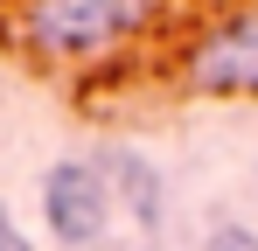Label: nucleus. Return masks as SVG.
I'll list each match as a JSON object with an SVG mask.
<instances>
[{
	"mask_svg": "<svg viewBox=\"0 0 258 251\" xmlns=\"http://www.w3.org/2000/svg\"><path fill=\"white\" fill-rule=\"evenodd\" d=\"M168 0H14L7 42L35 70H98L161 28Z\"/></svg>",
	"mask_w": 258,
	"mask_h": 251,
	"instance_id": "f257e3e1",
	"label": "nucleus"
},
{
	"mask_svg": "<svg viewBox=\"0 0 258 251\" xmlns=\"http://www.w3.org/2000/svg\"><path fill=\"white\" fill-rule=\"evenodd\" d=\"M98 167H105V181H112V203H126L140 230H161V223H168V209H161V203H168V189H161V174H154V161H147V154L112 147Z\"/></svg>",
	"mask_w": 258,
	"mask_h": 251,
	"instance_id": "20e7f679",
	"label": "nucleus"
},
{
	"mask_svg": "<svg viewBox=\"0 0 258 251\" xmlns=\"http://www.w3.org/2000/svg\"><path fill=\"white\" fill-rule=\"evenodd\" d=\"M203 251H258V230H244V223H223V230H210V244Z\"/></svg>",
	"mask_w": 258,
	"mask_h": 251,
	"instance_id": "39448f33",
	"label": "nucleus"
},
{
	"mask_svg": "<svg viewBox=\"0 0 258 251\" xmlns=\"http://www.w3.org/2000/svg\"><path fill=\"white\" fill-rule=\"evenodd\" d=\"M0 251H35V244H28V230L14 223V209H7V203H0Z\"/></svg>",
	"mask_w": 258,
	"mask_h": 251,
	"instance_id": "423d86ee",
	"label": "nucleus"
},
{
	"mask_svg": "<svg viewBox=\"0 0 258 251\" xmlns=\"http://www.w3.org/2000/svg\"><path fill=\"white\" fill-rule=\"evenodd\" d=\"M174 77L188 98H258V0L196 21L174 49Z\"/></svg>",
	"mask_w": 258,
	"mask_h": 251,
	"instance_id": "f03ea898",
	"label": "nucleus"
},
{
	"mask_svg": "<svg viewBox=\"0 0 258 251\" xmlns=\"http://www.w3.org/2000/svg\"><path fill=\"white\" fill-rule=\"evenodd\" d=\"M112 216H119V203H112V181L98 161H56L42 174V223L56 244H70V251L98 244L112 230Z\"/></svg>",
	"mask_w": 258,
	"mask_h": 251,
	"instance_id": "7ed1b4c3",
	"label": "nucleus"
}]
</instances>
